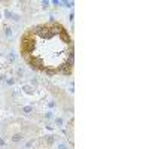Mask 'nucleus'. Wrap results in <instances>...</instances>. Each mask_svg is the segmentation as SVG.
Instances as JSON below:
<instances>
[{"label": "nucleus", "mask_w": 149, "mask_h": 149, "mask_svg": "<svg viewBox=\"0 0 149 149\" xmlns=\"http://www.w3.org/2000/svg\"><path fill=\"white\" fill-rule=\"evenodd\" d=\"M29 63L43 70L67 72L73 61L72 42L60 26H39L24 40Z\"/></svg>", "instance_id": "f257e3e1"}]
</instances>
